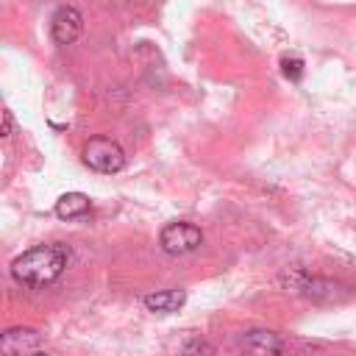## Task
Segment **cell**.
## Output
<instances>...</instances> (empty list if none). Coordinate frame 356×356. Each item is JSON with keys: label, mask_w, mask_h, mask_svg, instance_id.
I'll list each match as a JSON object with an SVG mask.
<instances>
[{"label": "cell", "mask_w": 356, "mask_h": 356, "mask_svg": "<svg viewBox=\"0 0 356 356\" xmlns=\"http://www.w3.org/2000/svg\"><path fill=\"white\" fill-rule=\"evenodd\" d=\"M67 267L64 245H36L11 261V275L22 286H47Z\"/></svg>", "instance_id": "6da1fadb"}, {"label": "cell", "mask_w": 356, "mask_h": 356, "mask_svg": "<svg viewBox=\"0 0 356 356\" xmlns=\"http://www.w3.org/2000/svg\"><path fill=\"white\" fill-rule=\"evenodd\" d=\"M81 159L89 170L103 172V175H114L125 167V150L111 139V136H92L86 139Z\"/></svg>", "instance_id": "7a4b0ae2"}, {"label": "cell", "mask_w": 356, "mask_h": 356, "mask_svg": "<svg viewBox=\"0 0 356 356\" xmlns=\"http://www.w3.org/2000/svg\"><path fill=\"white\" fill-rule=\"evenodd\" d=\"M200 242H203L200 228L192 225V222H184V220H178V222H167V225L161 228V234H159V245H161V250L170 253V256L192 253Z\"/></svg>", "instance_id": "3957f363"}, {"label": "cell", "mask_w": 356, "mask_h": 356, "mask_svg": "<svg viewBox=\"0 0 356 356\" xmlns=\"http://www.w3.org/2000/svg\"><path fill=\"white\" fill-rule=\"evenodd\" d=\"M298 292L306 300H312V303H342V300H350L353 298V286L339 284L334 278H320V275L303 278V284L298 286Z\"/></svg>", "instance_id": "277c9868"}, {"label": "cell", "mask_w": 356, "mask_h": 356, "mask_svg": "<svg viewBox=\"0 0 356 356\" xmlns=\"http://www.w3.org/2000/svg\"><path fill=\"white\" fill-rule=\"evenodd\" d=\"M42 350V334L28 325H17L3 331L0 337V353L3 356H36Z\"/></svg>", "instance_id": "5b68a950"}, {"label": "cell", "mask_w": 356, "mask_h": 356, "mask_svg": "<svg viewBox=\"0 0 356 356\" xmlns=\"http://www.w3.org/2000/svg\"><path fill=\"white\" fill-rule=\"evenodd\" d=\"M81 31H83V17H81V11L78 8H72V6H61L56 14H53V19H50V36H53V42L56 44H72L78 36H81Z\"/></svg>", "instance_id": "8992f818"}, {"label": "cell", "mask_w": 356, "mask_h": 356, "mask_svg": "<svg viewBox=\"0 0 356 356\" xmlns=\"http://www.w3.org/2000/svg\"><path fill=\"white\" fill-rule=\"evenodd\" d=\"M239 348L250 356H278L284 348V339L270 328H250L239 337Z\"/></svg>", "instance_id": "52a82bcc"}, {"label": "cell", "mask_w": 356, "mask_h": 356, "mask_svg": "<svg viewBox=\"0 0 356 356\" xmlns=\"http://www.w3.org/2000/svg\"><path fill=\"white\" fill-rule=\"evenodd\" d=\"M147 312H159V314H172L186 303V292L184 289H161V292H150L142 298Z\"/></svg>", "instance_id": "ba28073f"}, {"label": "cell", "mask_w": 356, "mask_h": 356, "mask_svg": "<svg viewBox=\"0 0 356 356\" xmlns=\"http://www.w3.org/2000/svg\"><path fill=\"white\" fill-rule=\"evenodd\" d=\"M89 211V197L83 192H67L56 200V217L61 220H75V217H83Z\"/></svg>", "instance_id": "9c48e42d"}, {"label": "cell", "mask_w": 356, "mask_h": 356, "mask_svg": "<svg viewBox=\"0 0 356 356\" xmlns=\"http://www.w3.org/2000/svg\"><path fill=\"white\" fill-rule=\"evenodd\" d=\"M181 356H217V350L206 339H192L181 348Z\"/></svg>", "instance_id": "30bf717a"}, {"label": "cell", "mask_w": 356, "mask_h": 356, "mask_svg": "<svg viewBox=\"0 0 356 356\" xmlns=\"http://www.w3.org/2000/svg\"><path fill=\"white\" fill-rule=\"evenodd\" d=\"M281 72H284L289 81H300V78H303V61L295 58V56H284V58H281Z\"/></svg>", "instance_id": "8fae6325"}, {"label": "cell", "mask_w": 356, "mask_h": 356, "mask_svg": "<svg viewBox=\"0 0 356 356\" xmlns=\"http://www.w3.org/2000/svg\"><path fill=\"white\" fill-rule=\"evenodd\" d=\"M11 131H14V117H11V111L6 108V111H3V136H11Z\"/></svg>", "instance_id": "7c38bea8"}]
</instances>
